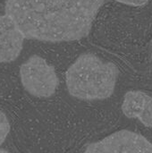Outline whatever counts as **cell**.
<instances>
[{"label": "cell", "mask_w": 152, "mask_h": 153, "mask_svg": "<svg viewBox=\"0 0 152 153\" xmlns=\"http://www.w3.org/2000/svg\"><path fill=\"white\" fill-rule=\"evenodd\" d=\"M105 1L6 0L5 14L26 39L71 41L88 36Z\"/></svg>", "instance_id": "cell-1"}, {"label": "cell", "mask_w": 152, "mask_h": 153, "mask_svg": "<svg viewBox=\"0 0 152 153\" xmlns=\"http://www.w3.org/2000/svg\"><path fill=\"white\" fill-rule=\"evenodd\" d=\"M118 69L97 56L81 55L68 68L65 82L69 93L82 100H100L109 98L116 87Z\"/></svg>", "instance_id": "cell-2"}, {"label": "cell", "mask_w": 152, "mask_h": 153, "mask_svg": "<svg viewBox=\"0 0 152 153\" xmlns=\"http://www.w3.org/2000/svg\"><path fill=\"white\" fill-rule=\"evenodd\" d=\"M23 88L32 96L49 98L56 91L58 78L55 68L39 56H30L20 67Z\"/></svg>", "instance_id": "cell-3"}, {"label": "cell", "mask_w": 152, "mask_h": 153, "mask_svg": "<svg viewBox=\"0 0 152 153\" xmlns=\"http://www.w3.org/2000/svg\"><path fill=\"white\" fill-rule=\"evenodd\" d=\"M88 153H152V143L137 133L122 130L101 141L90 143L85 148Z\"/></svg>", "instance_id": "cell-4"}, {"label": "cell", "mask_w": 152, "mask_h": 153, "mask_svg": "<svg viewBox=\"0 0 152 153\" xmlns=\"http://www.w3.org/2000/svg\"><path fill=\"white\" fill-rule=\"evenodd\" d=\"M24 39L10 16L0 15V63L15 60L21 54Z\"/></svg>", "instance_id": "cell-5"}, {"label": "cell", "mask_w": 152, "mask_h": 153, "mask_svg": "<svg viewBox=\"0 0 152 153\" xmlns=\"http://www.w3.org/2000/svg\"><path fill=\"white\" fill-rule=\"evenodd\" d=\"M122 110L128 118H137L145 126L152 127V97L140 91H128L124 98Z\"/></svg>", "instance_id": "cell-6"}, {"label": "cell", "mask_w": 152, "mask_h": 153, "mask_svg": "<svg viewBox=\"0 0 152 153\" xmlns=\"http://www.w3.org/2000/svg\"><path fill=\"white\" fill-rule=\"evenodd\" d=\"M10 132V124L5 114L0 110V146L5 141L8 134ZM0 152H3L0 149Z\"/></svg>", "instance_id": "cell-7"}, {"label": "cell", "mask_w": 152, "mask_h": 153, "mask_svg": "<svg viewBox=\"0 0 152 153\" xmlns=\"http://www.w3.org/2000/svg\"><path fill=\"white\" fill-rule=\"evenodd\" d=\"M116 1L132 6H142L149 2V0H116Z\"/></svg>", "instance_id": "cell-8"}]
</instances>
